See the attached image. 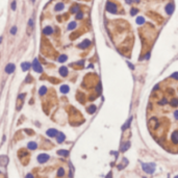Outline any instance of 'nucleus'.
<instances>
[{"label": "nucleus", "instance_id": "1", "mask_svg": "<svg viewBox=\"0 0 178 178\" xmlns=\"http://www.w3.org/2000/svg\"><path fill=\"white\" fill-rule=\"evenodd\" d=\"M143 170L148 174H152L155 171V165L149 163V164H143Z\"/></svg>", "mask_w": 178, "mask_h": 178}, {"label": "nucleus", "instance_id": "2", "mask_svg": "<svg viewBox=\"0 0 178 178\" xmlns=\"http://www.w3.org/2000/svg\"><path fill=\"white\" fill-rule=\"evenodd\" d=\"M32 69L35 71L37 73H42L43 72V67L41 66V64L39 63V61L37 58L32 62Z\"/></svg>", "mask_w": 178, "mask_h": 178}, {"label": "nucleus", "instance_id": "3", "mask_svg": "<svg viewBox=\"0 0 178 178\" xmlns=\"http://www.w3.org/2000/svg\"><path fill=\"white\" fill-rule=\"evenodd\" d=\"M49 158H50V156L48 155V154L42 153V154H40V155H38V162L40 164H45L49 161Z\"/></svg>", "mask_w": 178, "mask_h": 178}, {"label": "nucleus", "instance_id": "4", "mask_svg": "<svg viewBox=\"0 0 178 178\" xmlns=\"http://www.w3.org/2000/svg\"><path fill=\"white\" fill-rule=\"evenodd\" d=\"M106 9H107V11H109V13L111 14H116L117 13V5L115 3H112V2H108L107 5H106Z\"/></svg>", "mask_w": 178, "mask_h": 178}, {"label": "nucleus", "instance_id": "5", "mask_svg": "<svg viewBox=\"0 0 178 178\" xmlns=\"http://www.w3.org/2000/svg\"><path fill=\"white\" fill-rule=\"evenodd\" d=\"M57 133H58V131H57L56 129H54V128H50V129H48L46 131V134L48 135V136H50V138H54V136L57 135Z\"/></svg>", "mask_w": 178, "mask_h": 178}, {"label": "nucleus", "instance_id": "6", "mask_svg": "<svg viewBox=\"0 0 178 178\" xmlns=\"http://www.w3.org/2000/svg\"><path fill=\"white\" fill-rule=\"evenodd\" d=\"M15 69H16V67L14 64H7L6 67H5V72L7 74H11L15 71Z\"/></svg>", "mask_w": 178, "mask_h": 178}, {"label": "nucleus", "instance_id": "7", "mask_svg": "<svg viewBox=\"0 0 178 178\" xmlns=\"http://www.w3.org/2000/svg\"><path fill=\"white\" fill-rule=\"evenodd\" d=\"M91 45V41H89V40H85L84 42H81L79 45H78V48H80V49H86V48H88L89 46Z\"/></svg>", "mask_w": 178, "mask_h": 178}, {"label": "nucleus", "instance_id": "8", "mask_svg": "<svg viewBox=\"0 0 178 178\" xmlns=\"http://www.w3.org/2000/svg\"><path fill=\"white\" fill-rule=\"evenodd\" d=\"M43 33H44L45 35H51V34L53 33V28H52L51 26H46V27H44Z\"/></svg>", "mask_w": 178, "mask_h": 178}, {"label": "nucleus", "instance_id": "9", "mask_svg": "<svg viewBox=\"0 0 178 178\" xmlns=\"http://www.w3.org/2000/svg\"><path fill=\"white\" fill-rule=\"evenodd\" d=\"M65 139H66V135H65L63 132H58V133H57V135H56V141H57V143L62 144L63 142L65 141Z\"/></svg>", "mask_w": 178, "mask_h": 178}, {"label": "nucleus", "instance_id": "10", "mask_svg": "<svg viewBox=\"0 0 178 178\" xmlns=\"http://www.w3.org/2000/svg\"><path fill=\"white\" fill-rule=\"evenodd\" d=\"M33 19L31 18V19H29V21H28V26H27V33L28 34H30L31 33V31H32V29H33Z\"/></svg>", "mask_w": 178, "mask_h": 178}, {"label": "nucleus", "instance_id": "11", "mask_svg": "<svg viewBox=\"0 0 178 178\" xmlns=\"http://www.w3.org/2000/svg\"><path fill=\"white\" fill-rule=\"evenodd\" d=\"M59 74H61V76H63V77H66L67 75H68V73H69V71H68V68L67 67H61L59 68Z\"/></svg>", "mask_w": 178, "mask_h": 178}, {"label": "nucleus", "instance_id": "12", "mask_svg": "<svg viewBox=\"0 0 178 178\" xmlns=\"http://www.w3.org/2000/svg\"><path fill=\"white\" fill-rule=\"evenodd\" d=\"M8 164V158L4 155H1L0 156V166H2V167H5Z\"/></svg>", "mask_w": 178, "mask_h": 178}, {"label": "nucleus", "instance_id": "13", "mask_svg": "<svg viewBox=\"0 0 178 178\" xmlns=\"http://www.w3.org/2000/svg\"><path fill=\"white\" fill-rule=\"evenodd\" d=\"M171 141L173 142V144H178V131H174L171 135Z\"/></svg>", "mask_w": 178, "mask_h": 178}, {"label": "nucleus", "instance_id": "14", "mask_svg": "<svg viewBox=\"0 0 178 178\" xmlns=\"http://www.w3.org/2000/svg\"><path fill=\"white\" fill-rule=\"evenodd\" d=\"M64 8H65V5H64L63 2H57L55 4V6H54V10L55 11H62Z\"/></svg>", "mask_w": 178, "mask_h": 178}, {"label": "nucleus", "instance_id": "15", "mask_svg": "<svg viewBox=\"0 0 178 178\" xmlns=\"http://www.w3.org/2000/svg\"><path fill=\"white\" fill-rule=\"evenodd\" d=\"M30 67H31V64L28 63V62H24V63H22V65H21L22 71H27V70L30 69Z\"/></svg>", "mask_w": 178, "mask_h": 178}, {"label": "nucleus", "instance_id": "16", "mask_svg": "<svg viewBox=\"0 0 178 178\" xmlns=\"http://www.w3.org/2000/svg\"><path fill=\"white\" fill-rule=\"evenodd\" d=\"M27 148L29 150H35L38 148V144L35 143V142H29L27 145Z\"/></svg>", "mask_w": 178, "mask_h": 178}, {"label": "nucleus", "instance_id": "17", "mask_svg": "<svg viewBox=\"0 0 178 178\" xmlns=\"http://www.w3.org/2000/svg\"><path fill=\"white\" fill-rule=\"evenodd\" d=\"M173 10H174V5L172 4V3H169L167 6H166V11H167V14H172L173 13Z\"/></svg>", "mask_w": 178, "mask_h": 178}, {"label": "nucleus", "instance_id": "18", "mask_svg": "<svg viewBox=\"0 0 178 178\" xmlns=\"http://www.w3.org/2000/svg\"><path fill=\"white\" fill-rule=\"evenodd\" d=\"M69 91H70L69 86H67V85H63V86L61 87V92H62L63 94H67Z\"/></svg>", "mask_w": 178, "mask_h": 178}, {"label": "nucleus", "instance_id": "19", "mask_svg": "<svg viewBox=\"0 0 178 178\" xmlns=\"http://www.w3.org/2000/svg\"><path fill=\"white\" fill-rule=\"evenodd\" d=\"M47 93V88L45 86H42L40 88V90H39V94H40V96H44V95Z\"/></svg>", "mask_w": 178, "mask_h": 178}, {"label": "nucleus", "instance_id": "20", "mask_svg": "<svg viewBox=\"0 0 178 178\" xmlns=\"http://www.w3.org/2000/svg\"><path fill=\"white\" fill-rule=\"evenodd\" d=\"M129 147H130V143H129V142H126V143H124V144L122 145V147H121V151H122V152H125Z\"/></svg>", "mask_w": 178, "mask_h": 178}, {"label": "nucleus", "instance_id": "21", "mask_svg": "<svg viewBox=\"0 0 178 178\" xmlns=\"http://www.w3.org/2000/svg\"><path fill=\"white\" fill-rule=\"evenodd\" d=\"M57 154L58 155H62V156H68L69 155V151L68 150H58L57 151Z\"/></svg>", "mask_w": 178, "mask_h": 178}, {"label": "nucleus", "instance_id": "22", "mask_svg": "<svg viewBox=\"0 0 178 178\" xmlns=\"http://www.w3.org/2000/svg\"><path fill=\"white\" fill-rule=\"evenodd\" d=\"M76 26H77V24H76V22H70L69 23V25H68V29L69 30H73V29H75L76 28Z\"/></svg>", "mask_w": 178, "mask_h": 178}, {"label": "nucleus", "instance_id": "23", "mask_svg": "<svg viewBox=\"0 0 178 178\" xmlns=\"http://www.w3.org/2000/svg\"><path fill=\"white\" fill-rule=\"evenodd\" d=\"M170 105L173 106V107H176V106H178V99H177V98L172 99L171 101H170Z\"/></svg>", "mask_w": 178, "mask_h": 178}, {"label": "nucleus", "instance_id": "24", "mask_svg": "<svg viewBox=\"0 0 178 178\" xmlns=\"http://www.w3.org/2000/svg\"><path fill=\"white\" fill-rule=\"evenodd\" d=\"M135 22H136V24L141 25V24H143V23H145V19L143 17H138L136 18V20H135Z\"/></svg>", "mask_w": 178, "mask_h": 178}, {"label": "nucleus", "instance_id": "25", "mask_svg": "<svg viewBox=\"0 0 178 178\" xmlns=\"http://www.w3.org/2000/svg\"><path fill=\"white\" fill-rule=\"evenodd\" d=\"M67 59H68V56H67V55H65V54H63V55H61V56L58 57L57 61H58L59 63H65V62L67 61Z\"/></svg>", "mask_w": 178, "mask_h": 178}, {"label": "nucleus", "instance_id": "26", "mask_svg": "<svg viewBox=\"0 0 178 178\" xmlns=\"http://www.w3.org/2000/svg\"><path fill=\"white\" fill-rule=\"evenodd\" d=\"M78 11H79L78 5H74V6H72V8H71V13H73V14H77Z\"/></svg>", "mask_w": 178, "mask_h": 178}, {"label": "nucleus", "instance_id": "27", "mask_svg": "<svg viewBox=\"0 0 178 178\" xmlns=\"http://www.w3.org/2000/svg\"><path fill=\"white\" fill-rule=\"evenodd\" d=\"M95 110H96V106L95 105H91L90 107H88V112L89 114H94Z\"/></svg>", "mask_w": 178, "mask_h": 178}, {"label": "nucleus", "instance_id": "28", "mask_svg": "<svg viewBox=\"0 0 178 178\" xmlns=\"http://www.w3.org/2000/svg\"><path fill=\"white\" fill-rule=\"evenodd\" d=\"M65 175V170L63 169V168H59L58 170H57V176L58 177H63Z\"/></svg>", "mask_w": 178, "mask_h": 178}, {"label": "nucleus", "instance_id": "29", "mask_svg": "<svg viewBox=\"0 0 178 178\" xmlns=\"http://www.w3.org/2000/svg\"><path fill=\"white\" fill-rule=\"evenodd\" d=\"M17 26H13L11 27V29H10V34H13V35H15L16 33H17Z\"/></svg>", "mask_w": 178, "mask_h": 178}, {"label": "nucleus", "instance_id": "30", "mask_svg": "<svg viewBox=\"0 0 178 178\" xmlns=\"http://www.w3.org/2000/svg\"><path fill=\"white\" fill-rule=\"evenodd\" d=\"M82 18H84V14H82L81 11H78V13H77V15H76V19L80 20V19H82Z\"/></svg>", "mask_w": 178, "mask_h": 178}, {"label": "nucleus", "instance_id": "31", "mask_svg": "<svg viewBox=\"0 0 178 178\" xmlns=\"http://www.w3.org/2000/svg\"><path fill=\"white\" fill-rule=\"evenodd\" d=\"M167 103H168V101H167V99L166 98H163L162 100H159V104L161 105H166Z\"/></svg>", "mask_w": 178, "mask_h": 178}, {"label": "nucleus", "instance_id": "32", "mask_svg": "<svg viewBox=\"0 0 178 178\" xmlns=\"http://www.w3.org/2000/svg\"><path fill=\"white\" fill-rule=\"evenodd\" d=\"M16 8H17V3H16V1H13V3H11V9L16 10Z\"/></svg>", "mask_w": 178, "mask_h": 178}, {"label": "nucleus", "instance_id": "33", "mask_svg": "<svg viewBox=\"0 0 178 178\" xmlns=\"http://www.w3.org/2000/svg\"><path fill=\"white\" fill-rule=\"evenodd\" d=\"M136 13H138V9H135V8H132V9H131V15H132V16H134Z\"/></svg>", "mask_w": 178, "mask_h": 178}, {"label": "nucleus", "instance_id": "34", "mask_svg": "<svg viewBox=\"0 0 178 178\" xmlns=\"http://www.w3.org/2000/svg\"><path fill=\"white\" fill-rule=\"evenodd\" d=\"M31 81V76L30 75H28L27 76V78H26V80H25V82H30Z\"/></svg>", "mask_w": 178, "mask_h": 178}, {"label": "nucleus", "instance_id": "35", "mask_svg": "<svg viewBox=\"0 0 178 178\" xmlns=\"http://www.w3.org/2000/svg\"><path fill=\"white\" fill-rule=\"evenodd\" d=\"M172 77H173L174 79H178V73H174L173 75H172Z\"/></svg>", "mask_w": 178, "mask_h": 178}, {"label": "nucleus", "instance_id": "36", "mask_svg": "<svg viewBox=\"0 0 178 178\" xmlns=\"http://www.w3.org/2000/svg\"><path fill=\"white\" fill-rule=\"evenodd\" d=\"M174 117H175V119H177V120H178V110H175V112H174Z\"/></svg>", "mask_w": 178, "mask_h": 178}, {"label": "nucleus", "instance_id": "37", "mask_svg": "<svg viewBox=\"0 0 178 178\" xmlns=\"http://www.w3.org/2000/svg\"><path fill=\"white\" fill-rule=\"evenodd\" d=\"M25 178H33V175L32 174H27Z\"/></svg>", "mask_w": 178, "mask_h": 178}, {"label": "nucleus", "instance_id": "38", "mask_svg": "<svg viewBox=\"0 0 178 178\" xmlns=\"http://www.w3.org/2000/svg\"><path fill=\"white\" fill-rule=\"evenodd\" d=\"M1 42H2V37H0V44H1Z\"/></svg>", "mask_w": 178, "mask_h": 178}, {"label": "nucleus", "instance_id": "39", "mask_svg": "<svg viewBox=\"0 0 178 178\" xmlns=\"http://www.w3.org/2000/svg\"><path fill=\"white\" fill-rule=\"evenodd\" d=\"M174 178H178V175H177V176H175V177H174Z\"/></svg>", "mask_w": 178, "mask_h": 178}, {"label": "nucleus", "instance_id": "40", "mask_svg": "<svg viewBox=\"0 0 178 178\" xmlns=\"http://www.w3.org/2000/svg\"><path fill=\"white\" fill-rule=\"evenodd\" d=\"M31 1H32V2H34V0H31Z\"/></svg>", "mask_w": 178, "mask_h": 178}]
</instances>
